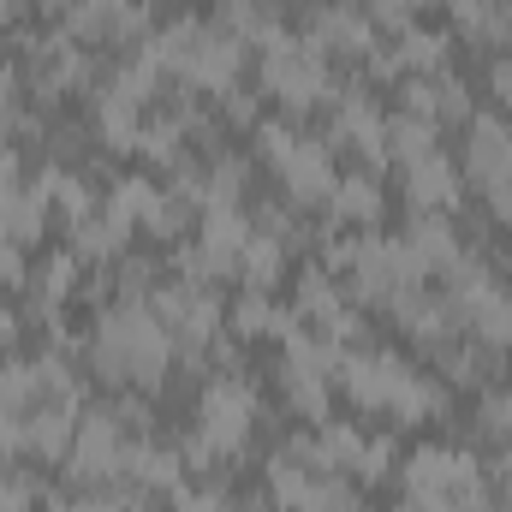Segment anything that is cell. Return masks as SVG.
I'll return each instance as SVG.
<instances>
[{
    "mask_svg": "<svg viewBox=\"0 0 512 512\" xmlns=\"http://www.w3.org/2000/svg\"><path fill=\"white\" fill-rule=\"evenodd\" d=\"M90 358L108 382L120 387H155L173 364V334L161 328V316L149 310V298H120L114 310L96 316L90 334Z\"/></svg>",
    "mask_w": 512,
    "mask_h": 512,
    "instance_id": "cell-1",
    "label": "cell"
},
{
    "mask_svg": "<svg viewBox=\"0 0 512 512\" xmlns=\"http://www.w3.org/2000/svg\"><path fill=\"white\" fill-rule=\"evenodd\" d=\"M143 54L185 78L191 90H209V96H233L239 90V72H245V42L221 24H203V18H173L167 30H155L143 42Z\"/></svg>",
    "mask_w": 512,
    "mask_h": 512,
    "instance_id": "cell-2",
    "label": "cell"
},
{
    "mask_svg": "<svg viewBox=\"0 0 512 512\" xmlns=\"http://www.w3.org/2000/svg\"><path fill=\"white\" fill-rule=\"evenodd\" d=\"M334 382L352 393L358 411H393L399 423H429V417L447 411V393L435 382H423V376H417L405 358H393V352H352V358H340Z\"/></svg>",
    "mask_w": 512,
    "mask_h": 512,
    "instance_id": "cell-3",
    "label": "cell"
},
{
    "mask_svg": "<svg viewBox=\"0 0 512 512\" xmlns=\"http://www.w3.org/2000/svg\"><path fill=\"white\" fill-rule=\"evenodd\" d=\"M256 429V393L239 376H215L197 393V435L185 441V465H227L245 453Z\"/></svg>",
    "mask_w": 512,
    "mask_h": 512,
    "instance_id": "cell-4",
    "label": "cell"
},
{
    "mask_svg": "<svg viewBox=\"0 0 512 512\" xmlns=\"http://www.w3.org/2000/svg\"><path fill=\"white\" fill-rule=\"evenodd\" d=\"M256 143L274 161V173H280V185H286L292 203L310 209V203L334 197L340 173H334V149L328 143H316V137H304V131H292V126H256Z\"/></svg>",
    "mask_w": 512,
    "mask_h": 512,
    "instance_id": "cell-5",
    "label": "cell"
},
{
    "mask_svg": "<svg viewBox=\"0 0 512 512\" xmlns=\"http://www.w3.org/2000/svg\"><path fill=\"white\" fill-rule=\"evenodd\" d=\"M262 90L280 96L292 114L298 108H316L328 96V54L310 42V36H268L262 42Z\"/></svg>",
    "mask_w": 512,
    "mask_h": 512,
    "instance_id": "cell-6",
    "label": "cell"
},
{
    "mask_svg": "<svg viewBox=\"0 0 512 512\" xmlns=\"http://www.w3.org/2000/svg\"><path fill=\"white\" fill-rule=\"evenodd\" d=\"M149 310L161 316V328L173 334V346L185 352V358H197V352H209V340H215V328H221V304H215V292L203 286V280H173V286H155L149 292Z\"/></svg>",
    "mask_w": 512,
    "mask_h": 512,
    "instance_id": "cell-7",
    "label": "cell"
},
{
    "mask_svg": "<svg viewBox=\"0 0 512 512\" xmlns=\"http://www.w3.org/2000/svg\"><path fill=\"white\" fill-rule=\"evenodd\" d=\"M131 453V429L120 411H90L78 417V435H72V453H66V471L78 489H96V483H114L126 471Z\"/></svg>",
    "mask_w": 512,
    "mask_h": 512,
    "instance_id": "cell-8",
    "label": "cell"
},
{
    "mask_svg": "<svg viewBox=\"0 0 512 512\" xmlns=\"http://www.w3.org/2000/svg\"><path fill=\"white\" fill-rule=\"evenodd\" d=\"M465 173L471 185L489 197V191H507L512 185V126L501 114H477L471 137H465Z\"/></svg>",
    "mask_w": 512,
    "mask_h": 512,
    "instance_id": "cell-9",
    "label": "cell"
},
{
    "mask_svg": "<svg viewBox=\"0 0 512 512\" xmlns=\"http://www.w3.org/2000/svg\"><path fill=\"white\" fill-rule=\"evenodd\" d=\"M399 191H405L411 215H447V209H459V167L441 149H429L411 167H399Z\"/></svg>",
    "mask_w": 512,
    "mask_h": 512,
    "instance_id": "cell-10",
    "label": "cell"
},
{
    "mask_svg": "<svg viewBox=\"0 0 512 512\" xmlns=\"http://www.w3.org/2000/svg\"><path fill=\"white\" fill-rule=\"evenodd\" d=\"M310 42H316L328 60H370V54H376V24H370V12H358V6H322V12L310 18Z\"/></svg>",
    "mask_w": 512,
    "mask_h": 512,
    "instance_id": "cell-11",
    "label": "cell"
},
{
    "mask_svg": "<svg viewBox=\"0 0 512 512\" xmlns=\"http://www.w3.org/2000/svg\"><path fill=\"white\" fill-rule=\"evenodd\" d=\"M334 143L352 149V155H364V161H387V114L364 90L340 96V108H334Z\"/></svg>",
    "mask_w": 512,
    "mask_h": 512,
    "instance_id": "cell-12",
    "label": "cell"
},
{
    "mask_svg": "<svg viewBox=\"0 0 512 512\" xmlns=\"http://www.w3.org/2000/svg\"><path fill=\"white\" fill-rule=\"evenodd\" d=\"M405 245H411V251H417V262H423V268H429V274H435V268H441V274H447V268H453V262H459V251H465V245H459V233H453V221H447V215H411V227H405Z\"/></svg>",
    "mask_w": 512,
    "mask_h": 512,
    "instance_id": "cell-13",
    "label": "cell"
},
{
    "mask_svg": "<svg viewBox=\"0 0 512 512\" xmlns=\"http://www.w3.org/2000/svg\"><path fill=\"white\" fill-rule=\"evenodd\" d=\"M143 102L126 96L120 84H108L102 96H96V131H102V143H114V149H137V131H143V114H137Z\"/></svg>",
    "mask_w": 512,
    "mask_h": 512,
    "instance_id": "cell-14",
    "label": "cell"
},
{
    "mask_svg": "<svg viewBox=\"0 0 512 512\" xmlns=\"http://www.w3.org/2000/svg\"><path fill=\"white\" fill-rule=\"evenodd\" d=\"M328 203H334V221H352V227H376L382 221V185H376V173L340 179Z\"/></svg>",
    "mask_w": 512,
    "mask_h": 512,
    "instance_id": "cell-15",
    "label": "cell"
},
{
    "mask_svg": "<svg viewBox=\"0 0 512 512\" xmlns=\"http://www.w3.org/2000/svg\"><path fill=\"white\" fill-rule=\"evenodd\" d=\"M340 310H346V292L334 286V274H328V268H304V274H298V322L328 328Z\"/></svg>",
    "mask_w": 512,
    "mask_h": 512,
    "instance_id": "cell-16",
    "label": "cell"
},
{
    "mask_svg": "<svg viewBox=\"0 0 512 512\" xmlns=\"http://www.w3.org/2000/svg\"><path fill=\"white\" fill-rule=\"evenodd\" d=\"M429 149H441L429 120H417V114H405V108L387 120V161H393V167H411V161L429 155Z\"/></svg>",
    "mask_w": 512,
    "mask_h": 512,
    "instance_id": "cell-17",
    "label": "cell"
},
{
    "mask_svg": "<svg viewBox=\"0 0 512 512\" xmlns=\"http://www.w3.org/2000/svg\"><path fill=\"white\" fill-rule=\"evenodd\" d=\"M233 328L245 334V340H256V334H298V310L292 316H280L274 304H268V292H245L239 304H233Z\"/></svg>",
    "mask_w": 512,
    "mask_h": 512,
    "instance_id": "cell-18",
    "label": "cell"
},
{
    "mask_svg": "<svg viewBox=\"0 0 512 512\" xmlns=\"http://www.w3.org/2000/svg\"><path fill=\"white\" fill-rule=\"evenodd\" d=\"M280 12H274V0H221V30H233L239 42L251 36V42H268V36H280V24H274Z\"/></svg>",
    "mask_w": 512,
    "mask_h": 512,
    "instance_id": "cell-19",
    "label": "cell"
},
{
    "mask_svg": "<svg viewBox=\"0 0 512 512\" xmlns=\"http://www.w3.org/2000/svg\"><path fill=\"white\" fill-rule=\"evenodd\" d=\"M280 268H286V245H280L274 233H262V227H256L251 245H245V262H239V274L251 280L256 292H268V286L280 280Z\"/></svg>",
    "mask_w": 512,
    "mask_h": 512,
    "instance_id": "cell-20",
    "label": "cell"
},
{
    "mask_svg": "<svg viewBox=\"0 0 512 512\" xmlns=\"http://www.w3.org/2000/svg\"><path fill=\"white\" fill-rule=\"evenodd\" d=\"M78 262H84L78 251H54L42 262V274H36V304H42V310H54V304L78 286Z\"/></svg>",
    "mask_w": 512,
    "mask_h": 512,
    "instance_id": "cell-21",
    "label": "cell"
},
{
    "mask_svg": "<svg viewBox=\"0 0 512 512\" xmlns=\"http://www.w3.org/2000/svg\"><path fill=\"white\" fill-rule=\"evenodd\" d=\"M477 429L501 447L512 441V387H489V399H483V411H477Z\"/></svg>",
    "mask_w": 512,
    "mask_h": 512,
    "instance_id": "cell-22",
    "label": "cell"
},
{
    "mask_svg": "<svg viewBox=\"0 0 512 512\" xmlns=\"http://www.w3.org/2000/svg\"><path fill=\"white\" fill-rule=\"evenodd\" d=\"M417 12H423V0H370V24H382V30H411Z\"/></svg>",
    "mask_w": 512,
    "mask_h": 512,
    "instance_id": "cell-23",
    "label": "cell"
},
{
    "mask_svg": "<svg viewBox=\"0 0 512 512\" xmlns=\"http://www.w3.org/2000/svg\"><path fill=\"white\" fill-rule=\"evenodd\" d=\"M173 507L179 512H233L215 483H203V489H173Z\"/></svg>",
    "mask_w": 512,
    "mask_h": 512,
    "instance_id": "cell-24",
    "label": "cell"
},
{
    "mask_svg": "<svg viewBox=\"0 0 512 512\" xmlns=\"http://www.w3.org/2000/svg\"><path fill=\"white\" fill-rule=\"evenodd\" d=\"M30 501H36L30 477H0V512H30Z\"/></svg>",
    "mask_w": 512,
    "mask_h": 512,
    "instance_id": "cell-25",
    "label": "cell"
},
{
    "mask_svg": "<svg viewBox=\"0 0 512 512\" xmlns=\"http://www.w3.org/2000/svg\"><path fill=\"white\" fill-rule=\"evenodd\" d=\"M48 512H102V507H96L90 489H72V495L60 489V495H48Z\"/></svg>",
    "mask_w": 512,
    "mask_h": 512,
    "instance_id": "cell-26",
    "label": "cell"
},
{
    "mask_svg": "<svg viewBox=\"0 0 512 512\" xmlns=\"http://www.w3.org/2000/svg\"><path fill=\"white\" fill-rule=\"evenodd\" d=\"M0 286H24V251L0 239Z\"/></svg>",
    "mask_w": 512,
    "mask_h": 512,
    "instance_id": "cell-27",
    "label": "cell"
},
{
    "mask_svg": "<svg viewBox=\"0 0 512 512\" xmlns=\"http://www.w3.org/2000/svg\"><path fill=\"white\" fill-rule=\"evenodd\" d=\"M18 340V310H0V352Z\"/></svg>",
    "mask_w": 512,
    "mask_h": 512,
    "instance_id": "cell-28",
    "label": "cell"
},
{
    "mask_svg": "<svg viewBox=\"0 0 512 512\" xmlns=\"http://www.w3.org/2000/svg\"><path fill=\"white\" fill-rule=\"evenodd\" d=\"M18 6H24V0H0V24H12V18H18Z\"/></svg>",
    "mask_w": 512,
    "mask_h": 512,
    "instance_id": "cell-29",
    "label": "cell"
}]
</instances>
